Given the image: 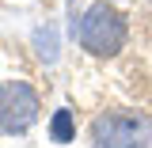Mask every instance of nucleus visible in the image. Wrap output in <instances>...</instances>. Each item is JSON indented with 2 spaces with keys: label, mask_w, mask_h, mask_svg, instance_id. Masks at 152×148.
Listing matches in <instances>:
<instances>
[{
  "label": "nucleus",
  "mask_w": 152,
  "mask_h": 148,
  "mask_svg": "<svg viewBox=\"0 0 152 148\" xmlns=\"http://www.w3.org/2000/svg\"><path fill=\"white\" fill-rule=\"evenodd\" d=\"M76 34H80V46L95 57H114L122 46H126V34H129V27H126V15L110 8L107 0H99L91 4L84 19H80V27H76Z\"/></svg>",
  "instance_id": "f257e3e1"
},
{
  "label": "nucleus",
  "mask_w": 152,
  "mask_h": 148,
  "mask_svg": "<svg viewBox=\"0 0 152 148\" xmlns=\"http://www.w3.org/2000/svg\"><path fill=\"white\" fill-rule=\"evenodd\" d=\"M99 148H152V118L141 110H107L91 122Z\"/></svg>",
  "instance_id": "f03ea898"
},
{
  "label": "nucleus",
  "mask_w": 152,
  "mask_h": 148,
  "mask_svg": "<svg viewBox=\"0 0 152 148\" xmlns=\"http://www.w3.org/2000/svg\"><path fill=\"white\" fill-rule=\"evenodd\" d=\"M38 95L23 80L0 84V133H27L38 122Z\"/></svg>",
  "instance_id": "7ed1b4c3"
},
{
  "label": "nucleus",
  "mask_w": 152,
  "mask_h": 148,
  "mask_svg": "<svg viewBox=\"0 0 152 148\" xmlns=\"http://www.w3.org/2000/svg\"><path fill=\"white\" fill-rule=\"evenodd\" d=\"M50 137H53L57 144H69V141L76 137V125H72V110H65V106H61V110L53 114V122H50Z\"/></svg>",
  "instance_id": "20e7f679"
}]
</instances>
